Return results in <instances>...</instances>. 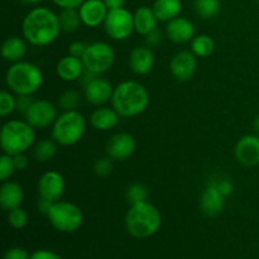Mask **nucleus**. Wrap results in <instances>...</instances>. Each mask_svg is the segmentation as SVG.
Returning a JSON list of instances; mask_svg holds the SVG:
<instances>
[{
    "instance_id": "1",
    "label": "nucleus",
    "mask_w": 259,
    "mask_h": 259,
    "mask_svg": "<svg viewBox=\"0 0 259 259\" xmlns=\"http://www.w3.org/2000/svg\"><path fill=\"white\" fill-rule=\"evenodd\" d=\"M61 32L58 14L46 7L33 8L27 13L22 23L23 37L35 47L52 45Z\"/></svg>"
},
{
    "instance_id": "2",
    "label": "nucleus",
    "mask_w": 259,
    "mask_h": 259,
    "mask_svg": "<svg viewBox=\"0 0 259 259\" xmlns=\"http://www.w3.org/2000/svg\"><path fill=\"white\" fill-rule=\"evenodd\" d=\"M111 106L121 118L141 115L149 105V94L138 81L126 80L114 88Z\"/></svg>"
},
{
    "instance_id": "3",
    "label": "nucleus",
    "mask_w": 259,
    "mask_h": 259,
    "mask_svg": "<svg viewBox=\"0 0 259 259\" xmlns=\"http://www.w3.org/2000/svg\"><path fill=\"white\" fill-rule=\"evenodd\" d=\"M162 218L158 209L151 202L144 201L131 205L125 215L126 232L137 239H146L159 230Z\"/></svg>"
},
{
    "instance_id": "4",
    "label": "nucleus",
    "mask_w": 259,
    "mask_h": 259,
    "mask_svg": "<svg viewBox=\"0 0 259 259\" xmlns=\"http://www.w3.org/2000/svg\"><path fill=\"white\" fill-rule=\"evenodd\" d=\"M7 88L15 95H33L43 85V73L34 63L15 62L5 73Z\"/></svg>"
},
{
    "instance_id": "5",
    "label": "nucleus",
    "mask_w": 259,
    "mask_h": 259,
    "mask_svg": "<svg viewBox=\"0 0 259 259\" xmlns=\"http://www.w3.org/2000/svg\"><path fill=\"white\" fill-rule=\"evenodd\" d=\"M35 142L34 128L27 120L12 119L4 123L0 132V147L10 156L25 153Z\"/></svg>"
},
{
    "instance_id": "6",
    "label": "nucleus",
    "mask_w": 259,
    "mask_h": 259,
    "mask_svg": "<svg viewBox=\"0 0 259 259\" xmlns=\"http://www.w3.org/2000/svg\"><path fill=\"white\" fill-rule=\"evenodd\" d=\"M85 131L86 120L80 111H62L52 125V139L60 146H75L82 139Z\"/></svg>"
},
{
    "instance_id": "7",
    "label": "nucleus",
    "mask_w": 259,
    "mask_h": 259,
    "mask_svg": "<svg viewBox=\"0 0 259 259\" xmlns=\"http://www.w3.org/2000/svg\"><path fill=\"white\" fill-rule=\"evenodd\" d=\"M51 225L61 233H73L82 225L83 214L80 207L70 201L53 202L47 215Z\"/></svg>"
},
{
    "instance_id": "8",
    "label": "nucleus",
    "mask_w": 259,
    "mask_h": 259,
    "mask_svg": "<svg viewBox=\"0 0 259 259\" xmlns=\"http://www.w3.org/2000/svg\"><path fill=\"white\" fill-rule=\"evenodd\" d=\"M85 70L94 75H101L110 70L115 61V52L109 43L94 42L88 45L82 56Z\"/></svg>"
},
{
    "instance_id": "9",
    "label": "nucleus",
    "mask_w": 259,
    "mask_h": 259,
    "mask_svg": "<svg viewBox=\"0 0 259 259\" xmlns=\"http://www.w3.org/2000/svg\"><path fill=\"white\" fill-rule=\"evenodd\" d=\"M105 32L111 39L125 40L136 32L134 28V15L125 8L109 10L104 22Z\"/></svg>"
},
{
    "instance_id": "10",
    "label": "nucleus",
    "mask_w": 259,
    "mask_h": 259,
    "mask_svg": "<svg viewBox=\"0 0 259 259\" xmlns=\"http://www.w3.org/2000/svg\"><path fill=\"white\" fill-rule=\"evenodd\" d=\"M57 116L58 114L56 105L46 99L34 100V103L24 114L25 120L34 129H45L53 125Z\"/></svg>"
},
{
    "instance_id": "11",
    "label": "nucleus",
    "mask_w": 259,
    "mask_h": 259,
    "mask_svg": "<svg viewBox=\"0 0 259 259\" xmlns=\"http://www.w3.org/2000/svg\"><path fill=\"white\" fill-rule=\"evenodd\" d=\"M38 194L39 197L57 202L62 199L65 194L66 184L62 175L57 171H47L38 180Z\"/></svg>"
},
{
    "instance_id": "12",
    "label": "nucleus",
    "mask_w": 259,
    "mask_h": 259,
    "mask_svg": "<svg viewBox=\"0 0 259 259\" xmlns=\"http://www.w3.org/2000/svg\"><path fill=\"white\" fill-rule=\"evenodd\" d=\"M197 70V57L192 51H180L169 62V71L177 81L186 82L195 76Z\"/></svg>"
},
{
    "instance_id": "13",
    "label": "nucleus",
    "mask_w": 259,
    "mask_h": 259,
    "mask_svg": "<svg viewBox=\"0 0 259 259\" xmlns=\"http://www.w3.org/2000/svg\"><path fill=\"white\" fill-rule=\"evenodd\" d=\"M237 161L245 167H254L259 164V136L245 134L237 142L234 148Z\"/></svg>"
},
{
    "instance_id": "14",
    "label": "nucleus",
    "mask_w": 259,
    "mask_h": 259,
    "mask_svg": "<svg viewBox=\"0 0 259 259\" xmlns=\"http://www.w3.org/2000/svg\"><path fill=\"white\" fill-rule=\"evenodd\" d=\"M137 142L129 133H116L106 144V153L114 161H125L136 152Z\"/></svg>"
},
{
    "instance_id": "15",
    "label": "nucleus",
    "mask_w": 259,
    "mask_h": 259,
    "mask_svg": "<svg viewBox=\"0 0 259 259\" xmlns=\"http://www.w3.org/2000/svg\"><path fill=\"white\" fill-rule=\"evenodd\" d=\"M114 88L106 78L95 76L91 81L85 85L83 96L89 104L95 106H101L111 100Z\"/></svg>"
},
{
    "instance_id": "16",
    "label": "nucleus",
    "mask_w": 259,
    "mask_h": 259,
    "mask_svg": "<svg viewBox=\"0 0 259 259\" xmlns=\"http://www.w3.org/2000/svg\"><path fill=\"white\" fill-rule=\"evenodd\" d=\"M82 24L89 28H96L104 24L109 8L104 0H85L78 8Z\"/></svg>"
},
{
    "instance_id": "17",
    "label": "nucleus",
    "mask_w": 259,
    "mask_h": 259,
    "mask_svg": "<svg viewBox=\"0 0 259 259\" xmlns=\"http://www.w3.org/2000/svg\"><path fill=\"white\" fill-rule=\"evenodd\" d=\"M225 196L219 191L215 182L207 185L200 196L199 206L204 215L209 218H215L220 215L224 210Z\"/></svg>"
},
{
    "instance_id": "18",
    "label": "nucleus",
    "mask_w": 259,
    "mask_h": 259,
    "mask_svg": "<svg viewBox=\"0 0 259 259\" xmlns=\"http://www.w3.org/2000/svg\"><path fill=\"white\" fill-rule=\"evenodd\" d=\"M166 35L174 43L191 42L195 37V25L190 19L177 17L169 20L166 25Z\"/></svg>"
},
{
    "instance_id": "19",
    "label": "nucleus",
    "mask_w": 259,
    "mask_h": 259,
    "mask_svg": "<svg viewBox=\"0 0 259 259\" xmlns=\"http://www.w3.org/2000/svg\"><path fill=\"white\" fill-rule=\"evenodd\" d=\"M83 72H85V66L82 60L72 55L63 56L56 66V73L58 77L67 82L80 80Z\"/></svg>"
},
{
    "instance_id": "20",
    "label": "nucleus",
    "mask_w": 259,
    "mask_h": 259,
    "mask_svg": "<svg viewBox=\"0 0 259 259\" xmlns=\"http://www.w3.org/2000/svg\"><path fill=\"white\" fill-rule=\"evenodd\" d=\"M154 66V55L149 47H136L129 55V67L136 75L143 76L152 71Z\"/></svg>"
},
{
    "instance_id": "21",
    "label": "nucleus",
    "mask_w": 259,
    "mask_h": 259,
    "mask_svg": "<svg viewBox=\"0 0 259 259\" xmlns=\"http://www.w3.org/2000/svg\"><path fill=\"white\" fill-rule=\"evenodd\" d=\"M24 199V190L22 185L15 181H4L0 187V206L5 211L17 209Z\"/></svg>"
},
{
    "instance_id": "22",
    "label": "nucleus",
    "mask_w": 259,
    "mask_h": 259,
    "mask_svg": "<svg viewBox=\"0 0 259 259\" xmlns=\"http://www.w3.org/2000/svg\"><path fill=\"white\" fill-rule=\"evenodd\" d=\"M121 116L116 113L115 109L111 106H100L95 109L90 115V124L94 129L100 132H108L115 128Z\"/></svg>"
},
{
    "instance_id": "23",
    "label": "nucleus",
    "mask_w": 259,
    "mask_h": 259,
    "mask_svg": "<svg viewBox=\"0 0 259 259\" xmlns=\"http://www.w3.org/2000/svg\"><path fill=\"white\" fill-rule=\"evenodd\" d=\"M25 53H27V40L24 37L12 35L3 42L2 56L8 62L15 63L23 61Z\"/></svg>"
},
{
    "instance_id": "24",
    "label": "nucleus",
    "mask_w": 259,
    "mask_h": 259,
    "mask_svg": "<svg viewBox=\"0 0 259 259\" xmlns=\"http://www.w3.org/2000/svg\"><path fill=\"white\" fill-rule=\"evenodd\" d=\"M134 28H136V32L138 34L144 35L149 34L151 32H153L154 29H157V19L156 14H154L153 9L149 7H139L138 9L134 12Z\"/></svg>"
},
{
    "instance_id": "25",
    "label": "nucleus",
    "mask_w": 259,
    "mask_h": 259,
    "mask_svg": "<svg viewBox=\"0 0 259 259\" xmlns=\"http://www.w3.org/2000/svg\"><path fill=\"white\" fill-rule=\"evenodd\" d=\"M152 9L158 22L168 23L169 20L180 17L182 12V2L181 0H156Z\"/></svg>"
},
{
    "instance_id": "26",
    "label": "nucleus",
    "mask_w": 259,
    "mask_h": 259,
    "mask_svg": "<svg viewBox=\"0 0 259 259\" xmlns=\"http://www.w3.org/2000/svg\"><path fill=\"white\" fill-rule=\"evenodd\" d=\"M190 48H191L192 53L196 57L206 58L211 56L212 52H214L215 42L211 35L199 34L192 38L191 43H190Z\"/></svg>"
},
{
    "instance_id": "27",
    "label": "nucleus",
    "mask_w": 259,
    "mask_h": 259,
    "mask_svg": "<svg viewBox=\"0 0 259 259\" xmlns=\"http://www.w3.org/2000/svg\"><path fill=\"white\" fill-rule=\"evenodd\" d=\"M58 20H60L61 30L65 33H75L82 24L78 9H73V8L61 9L60 14H58Z\"/></svg>"
},
{
    "instance_id": "28",
    "label": "nucleus",
    "mask_w": 259,
    "mask_h": 259,
    "mask_svg": "<svg viewBox=\"0 0 259 259\" xmlns=\"http://www.w3.org/2000/svg\"><path fill=\"white\" fill-rule=\"evenodd\" d=\"M57 152V143L53 139H42L33 148V157L40 163L51 161Z\"/></svg>"
},
{
    "instance_id": "29",
    "label": "nucleus",
    "mask_w": 259,
    "mask_h": 259,
    "mask_svg": "<svg viewBox=\"0 0 259 259\" xmlns=\"http://www.w3.org/2000/svg\"><path fill=\"white\" fill-rule=\"evenodd\" d=\"M195 10L202 19H212L220 12V0H195Z\"/></svg>"
},
{
    "instance_id": "30",
    "label": "nucleus",
    "mask_w": 259,
    "mask_h": 259,
    "mask_svg": "<svg viewBox=\"0 0 259 259\" xmlns=\"http://www.w3.org/2000/svg\"><path fill=\"white\" fill-rule=\"evenodd\" d=\"M81 104V95L75 89H68L62 93L58 98V108L62 111L77 110L78 105Z\"/></svg>"
},
{
    "instance_id": "31",
    "label": "nucleus",
    "mask_w": 259,
    "mask_h": 259,
    "mask_svg": "<svg viewBox=\"0 0 259 259\" xmlns=\"http://www.w3.org/2000/svg\"><path fill=\"white\" fill-rule=\"evenodd\" d=\"M14 111H17V96L10 90H3L0 93V115L8 116Z\"/></svg>"
},
{
    "instance_id": "32",
    "label": "nucleus",
    "mask_w": 259,
    "mask_h": 259,
    "mask_svg": "<svg viewBox=\"0 0 259 259\" xmlns=\"http://www.w3.org/2000/svg\"><path fill=\"white\" fill-rule=\"evenodd\" d=\"M126 200L131 205L139 204V202L147 201L148 197V191H147L146 186L141 184H133L128 187L126 190Z\"/></svg>"
},
{
    "instance_id": "33",
    "label": "nucleus",
    "mask_w": 259,
    "mask_h": 259,
    "mask_svg": "<svg viewBox=\"0 0 259 259\" xmlns=\"http://www.w3.org/2000/svg\"><path fill=\"white\" fill-rule=\"evenodd\" d=\"M15 171H17V167L14 163V157L3 153L0 157V180L3 182L8 181L14 175Z\"/></svg>"
},
{
    "instance_id": "34",
    "label": "nucleus",
    "mask_w": 259,
    "mask_h": 259,
    "mask_svg": "<svg viewBox=\"0 0 259 259\" xmlns=\"http://www.w3.org/2000/svg\"><path fill=\"white\" fill-rule=\"evenodd\" d=\"M8 223L14 229H23L28 224V214L22 207H17L8 211Z\"/></svg>"
},
{
    "instance_id": "35",
    "label": "nucleus",
    "mask_w": 259,
    "mask_h": 259,
    "mask_svg": "<svg viewBox=\"0 0 259 259\" xmlns=\"http://www.w3.org/2000/svg\"><path fill=\"white\" fill-rule=\"evenodd\" d=\"M113 171V159L110 157H101L94 164V172L99 177H106Z\"/></svg>"
},
{
    "instance_id": "36",
    "label": "nucleus",
    "mask_w": 259,
    "mask_h": 259,
    "mask_svg": "<svg viewBox=\"0 0 259 259\" xmlns=\"http://www.w3.org/2000/svg\"><path fill=\"white\" fill-rule=\"evenodd\" d=\"M33 103L34 99L32 95H17V111L24 115Z\"/></svg>"
},
{
    "instance_id": "37",
    "label": "nucleus",
    "mask_w": 259,
    "mask_h": 259,
    "mask_svg": "<svg viewBox=\"0 0 259 259\" xmlns=\"http://www.w3.org/2000/svg\"><path fill=\"white\" fill-rule=\"evenodd\" d=\"M30 255L25 249L20 247H13L5 252L3 259H29Z\"/></svg>"
},
{
    "instance_id": "38",
    "label": "nucleus",
    "mask_w": 259,
    "mask_h": 259,
    "mask_svg": "<svg viewBox=\"0 0 259 259\" xmlns=\"http://www.w3.org/2000/svg\"><path fill=\"white\" fill-rule=\"evenodd\" d=\"M88 45H85L83 42H72L68 46V55H72L75 57L82 58L83 53H85Z\"/></svg>"
},
{
    "instance_id": "39",
    "label": "nucleus",
    "mask_w": 259,
    "mask_h": 259,
    "mask_svg": "<svg viewBox=\"0 0 259 259\" xmlns=\"http://www.w3.org/2000/svg\"><path fill=\"white\" fill-rule=\"evenodd\" d=\"M29 259H62V258H61L57 253L52 252V250L39 249V250H35L34 253H32Z\"/></svg>"
},
{
    "instance_id": "40",
    "label": "nucleus",
    "mask_w": 259,
    "mask_h": 259,
    "mask_svg": "<svg viewBox=\"0 0 259 259\" xmlns=\"http://www.w3.org/2000/svg\"><path fill=\"white\" fill-rule=\"evenodd\" d=\"M83 2H85V0H52L53 4L60 7L61 9H67V8L78 9Z\"/></svg>"
},
{
    "instance_id": "41",
    "label": "nucleus",
    "mask_w": 259,
    "mask_h": 259,
    "mask_svg": "<svg viewBox=\"0 0 259 259\" xmlns=\"http://www.w3.org/2000/svg\"><path fill=\"white\" fill-rule=\"evenodd\" d=\"M14 157V163L15 167H17V171H25L29 166V158L25 153H20V154H15Z\"/></svg>"
},
{
    "instance_id": "42",
    "label": "nucleus",
    "mask_w": 259,
    "mask_h": 259,
    "mask_svg": "<svg viewBox=\"0 0 259 259\" xmlns=\"http://www.w3.org/2000/svg\"><path fill=\"white\" fill-rule=\"evenodd\" d=\"M161 33H159L158 29H154L153 32H151L149 34L146 35V43L147 47L154 48L161 43Z\"/></svg>"
},
{
    "instance_id": "43",
    "label": "nucleus",
    "mask_w": 259,
    "mask_h": 259,
    "mask_svg": "<svg viewBox=\"0 0 259 259\" xmlns=\"http://www.w3.org/2000/svg\"><path fill=\"white\" fill-rule=\"evenodd\" d=\"M217 187L219 189V191L224 195L225 197L230 196L233 192V184L229 181V180H220V181L215 182Z\"/></svg>"
},
{
    "instance_id": "44",
    "label": "nucleus",
    "mask_w": 259,
    "mask_h": 259,
    "mask_svg": "<svg viewBox=\"0 0 259 259\" xmlns=\"http://www.w3.org/2000/svg\"><path fill=\"white\" fill-rule=\"evenodd\" d=\"M52 205H53L52 201L43 199V197H39V200H38V202H37V209L40 214L48 215V212H50Z\"/></svg>"
},
{
    "instance_id": "45",
    "label": "nucleus",
    "mask_w": 259,
    "mask_h": 259,
    "mask_svg": "<svg viewBox=\"0 0 259 259\" xmlns=\"http://www.w3.org/2000/svg\"><path fill=\"white\" fill-rule=\"evenodd\" d=\"M104 3H105L106 7L109 8V10H111V9H119V8H124L125 0H104Z\"/></svg>"
},
{
    "instance_id": "46",
    "label": "nucleus",
    "mask_w": 259,
    "mask_h": 259,
    "mask_svg": "<svg viewBox=\"0 0 259 259\" xmlns=\"http://www.w3.org/2000/svg\"><path fill=\"white\" fill-rule=\"evenodd\" d=\"M253 129H254L255 134H258L259 136V115L255 116V119L253 120Z\"/></svg>"
},
{
    "instance_id": "47",
    "label": "nucleus",
    "mask_w": 259,
    "mask_h": 259,
    "mask_svg": "<svg viewBox=\"0 0 259 259\" xmlns=\"http://www.w3.org/2000/svg\"><path fill=\"white\" fill-rule=\"evenodd\" d=\"M22 2L27 3V4H32V5H37L39 4L40 2H43V0H22Z\"/></svg>"
},
{
    "instance_id": "48",
    "label": "nucleus",
    "mask_w": 259,
    "mask_h": 259,
    "mask_svg": "<svg viewBox=\"0 0 259 259\" xmlns=\"http://www.w3.org/2000/svg\"><path fill=\"white\" fill-rule=\"evenodd\" d=\"M257 2H258V4H259V0H257Z\"/></svg>"
}]
</instances>
